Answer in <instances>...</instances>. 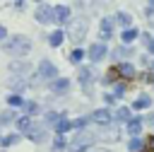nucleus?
Here are the masks:
<instances>
[{"label": "nucleus", "instance_id": "1", "mask_svg": "<svg viewBox=\"0 0 154 152\" xmlns=\"http://www.w3.org/2000/svg\"><path fill=\"white\" fill-rule=\"evenodd\" d=\"M2 48H5L10 55H14V58H24V55L31 51V39L24 36V34H12V36H7V39L2 41Z\"/></svg>", "mask_w": 154, "mask_h": 152}, {"label": "nucleus", "instance_id": "2", "mask_svg": "<svg viewBox=\"0 0 154 152\" xmlns=\"http://www.w3.org/2000/svg\"><path fill=\"white\" fill-rule=\"evenodd\" d=\"M65 24H67L65 36H70V41H75V43L84 41V36H87V31H89V22H87L84 14H79V17H70Z\"/></svg>", "mask_w": 154, "mask_h": 152}, {"label": "nucleus", "instance_id": "3", "mask_svg": "<svg viewBox=\"0 0 154 152\" xmlns=\"http://www.w3.org/2000/svg\"><path fill=\"white\" fill-rule=\"evenodd\" d=\"M89 142H91V133L79 130L77 138H72V140L67 142V152H87V150H89Z\"/></svg>", "mask_w": 154, "mask_h": 152}, {"label": "nucleus", "instance_id": "4", "mask_svg": "<svg viewBox=\"0 0 154 152\" xmlns=\"http://www.w3.org/2000/svg\"><path fill=\"white\" fill-rule=\"evenodd\" d=\"M84 55H87L91 63H99V60H103V58L108 55V46H106L103 41H94V43H89V48L84 51Z\"/></svg>", "mask_w": 154, "mask_h": 152}, {"label": "nucleus", "instance_id": "5", "mask_svg": "<svg viewBox=\"0 0 154 152\" xmlns=\"http://www.w3.org/2000/svg\"><path fill=\"white\" fill-rule=\"evenodd\" d=\"M70 17H72V12H70L67 5H55V7H51V22H53V24H65Z\"/></svg>", "mask_w": 154, "mask_h": 152}, {"label": "nucleus", "instance_id": "6", "mask_svg": "<svg viewBox=\"0 0 154 152\" xmlns=\"http://www.w3.org/2000/svg\"><path fill=\"white\" fill-rule=\"evenodd\" d=\"M36 75H38V80H55V77H58V68H55V63H51V60H41Z\"/></svg>", "mask_w": 154, "mask_h": 152}, {"label": "nucleus", "instance_id": "7", "mask_svg": "<svg viewBox=\"0 0 154 152\" xmlns=\"http://www.w3.org/2000/svg\"><path fill=\"white\" fill-rule=\"evenodd\" d=\"M113 68H116V72H118V77H120V80H135V77H137L135 65H132V63H128V60H120V63H116Z\"/></svg>", "mask_w": 154, "mask_h": 152}, {"label": "nucleus", "instance_id": "8", "mask_svg": "<svg viewBox=\"0 0 154 152\" xmlns=\"http://www.w3.org/2000/svg\"><path fill=\"white\" fill-rule=\"evenodd\" d=\"M113 29H116L113 17H103V19L99 22V39H101V41H108V39L113 36Z\"/></svg>", "mask_w": 154, "mask_h": 152}, {"label": "nucleus", "instance_id": "9", "mask_svg": "<svg viewBox=\"0 0 154 152\" xmlns=\"http://www.w3.org/2000/svg\"><path fill=\"white\" fill-rule=\"evenodd\" d=\"M77 80H79L82 89H84L87 94H91V82H94V72H91L89 68H79V70H77Z\"/></svg>", "mask_w": 154, "mask_h": 152}, {"label": "nucleus", "instance_id": "10", "mask_svg": "<svg viewBox=\"0 0 154 152\" xmlns=\"http://www.w3.org/2000/svg\"><path fill=\"white\" fill-rule=\"evenodd\" d=\"M34 19H36L38 24H51V5H46V2H38L36 12H34Z\"/></svg>", "mask_w": 154, "mask_h": 152}, {"label": "nucleus", "instance_id": "11", "mask_svg": "<svg viewBox=\"0 0 154 152\" xmlns=\"http://www.w3.org/2000/svg\"><path fill=\"white\" fill-rule=\"evenodd\" d=\"M94 123H99V125H108L111 121H113V113L108 111V109H96V111H91V116H89Z\"/></svg>", "mask_w": 154, "mask_h": 152}, {"label": "nucleus", "instance_id": "12", "mask_svg": "<svg viewBox=\"0 0 154 152\" xmlns=\"http://www.w3.org/2000/svg\"><path fill=\"white\" fill-rule=\"evenodd\" d=\"M26 138H29L31 142H43V140H46V128L38 125V123H31V128L26 130Z\"/></svg>", "mask_w": 154, "mask_h": 152}, {"label": "nucleus", "instance_id": "13", "mask_svg": "<svg viewBox=\"0 0 154 152\" xmlns=\"http://www.w3.org/2000/svg\"><path fill=\"white\" fill-rule=\"evenodd\" d=\"M51 92H55V94L70 92V80H67V77H55V80H51Z\"/></svg>", "mask_w": 154, "mask_h": 152}, {"label": "nucleus", "instance_id": "14", "mask_svg": "<svg viewBox=\"0 0 154 152\" xmlns=\"http://www.w3.org/2000/svg\"><path fill=\"white\" fill-rule=\"evenodd\" d=\"M53 130H55V133H60V135H65L67 130H72V121H70L65 113H60V116H58V121L53 123Z\"/></svg>", "mask_w": 154, "mask_h": 152}, {"label": "nucleus", "instance_id": "15", "mask_svg": "<svg viewBox=\"0 0 154 152\" xmlns=\"http://www.w3.org/2000/svg\"><path fill=\"white\" fill-rule=\"evenodd\" d=\"M142 125H144L142 118H130V121L125 123V130H128V135L132 138V135H140V133H142Z\"/></svg>", "mask_w": 154, "mask_h": 152}, {"label": "nucleus", "instance_id": "16", "mask_svg": "<svg viewBox=\"0 0 154 152\" xmlns=\"http://www.w3.org/2000/svg\"><path fill=\"white\" fill-rule=\"evenodd\" d=\"M113 22L118 24V27H132V17H130V12H123V10H118L116 14H113Z\"/></svg>", "mask_w": 154, "mask_h": 152}, {"label": "nucleus", "instance_id": "17", "mask_svg": "<svg viewBox=\"0 0 154 152\" xmlns=\"http://www.w3.org/2000/svg\"><path fill=\"white\" fill-rule=\"evenodd\" d=\"M137 36H140V31H137L135 27H125V29H123V34H120V41H123L125 46H130Z\"/></svg>", "mask_w": 154, "mask_h": 152}, {"label": "nucleus", "instance_id": "18", "mask_svg": "<svg viewBox=\"0 0 154 152\" xmlns=\"http://www.w3.org/2000/svg\"><path fill=\"white\" fill-rule=\"evenodd\" d=\"M113 118H116V121H120V123H128V121L132 118L130 106H118V109H116V113H113Z\"/></svg>", "mask_w": 154, "mask_h": 152}, {"label": "nucleus", "instance_id": "19", "mask_svg": "<svg viewBox=\"0 0 154 152\" xmlns=\"http://www.w3.org/2000/svg\"><path fill=\"white\" fill-rule=\"evenodd\" d=\"M149 106H152V97H149V94H140V97L132 101V109H137V111L149 109Z\"/></svg>", "mask_w": 154, "mask_h": 152}, {"label": "nucleus", "instance_id": "20", "mask_svg": "<svg viewBox=\"0 0 154 152\" xmlns=\"http://www.w3.org/2000/svg\"><path fill=\"white\" fill-rule=\"evenodd\" d=\"M63 41H65V31H63V29H55V31H51V36H48V43H51L53 48H58Z\"/></svg>", "mask_w": 154, "mask_h": 152}, {"label": "nucleus", "instance_id": "21", "mask_svg": "<svg viewBox=\"0 0 154 152\" xmlns=\"http://www.w3.org/2000/svg\"><path fill=\"white\" fill-rule=\"evenodd\" d=\"M7 84H10V89H14L17 94H19V92H22V89L26 87V82H24V77H19V75H14V77H10V80H7Z\"/></svg>", "mask_w": 154, "mask_h": 152}, {"label": "nucleus", "instance_id": "22", "mask_svg": "<svg viewBox=\"0 0 154 152\" xmlns=\"http://www.w3.org/2000/svg\"><path fill=\"white\" fill-rule=\"evenodd\" d=\"M103 135H106L108 140H120V128H118V125H116V123L111 121V123L106 125V130H103Z\"/></svg>", "mask_w": 154, "mask_h": 152}, {"label": "nucleus", "instance_id": "23", "mask_svg": "<svg viewBox=\"0 0 154 152\" xmlns=\"http://www.w3.org/2000/svg\"><path fill=\"white\" fill-rule=\"evenodd\" d=\"M22 140V135L19 133H10V135H0V145L2 147H10V145H17Z\"/></svg>", "mask_w": 154, "mask_h": 152}, {"label": "nucleus", "instance_id": "24", "mask_svg": "<svg viewBox=\"0 0 154 152\" xmlns=\"http://www.w3.org/2000/svg\"><path fill=\"white\" fill-rule=\"evenodd\" d=\"M116 82H120V77H118V72H116V68H111L106 75H103V80H101V84H106V87H111V84H116Z\"/></svg>", "mask_w": 154, "mask_h": 152}, {"label": "nucleus", "instance_id": "25", "mask_svg": "<svg viewBox=\"0 0 154 152\" xmlns=\"http://www.w3.org/2000/svg\"><path fill=\"white\" fill-rule=\"evenodd\" d=\"M142 147H144V140H142V138H137V135H132V138L128 140V150H130V152H140Z\"/></svg>", "mask_w": 154, "mask_h": 152}, {"label": "nucleus", "instance_id": "26", "mask_svg": "<svg viewBox=\"0 0 154 152\" xmlns=\"http://www.w3.org/2000/svg\"><path fill=\"white\" fill-rule=\"evenodd\" d=\"M111 55H113V58H118V60H120V58H128V55H132V48H130V46H125V43H123V46H118V48H116V51H113V53H111Z\"/></svg>", "mask_w": 154, "mask_h": 152}, {"label": "nucleus", "instance_id": "27", "mask_svg": "<svg viewBox=\"0 0 154 152\" xmlns=\"http://www.w3.org/2000/svg\"><path fill=\"white\" fill-rule=\"evenodd\" d=\"M31 123H34L31 116H17V128H19L22 133H26V130L31 128Z\"/></svg>", "mask_w": 154, "mask_h": 152}, {"label": "nucleus", "instance_id": "28", "mask_svg": "<svg viewBox=\"0 0 154 152\" xmlns=\"http://www.w3.org/2000/svg\"><path fill=\"white\" fill-rule=\"evenodd\" d=\"M12 121H17V113H14L12 109H7V111L0 113V125H7V123H12Z\"/></svg>", "mask_w": 154, "mask_h": 152}, {"label": "nucleus", "instance_id": "29", "mask_svg": "<svg viewBox=\"0 0 154 152\" xmlns=\"http://www.w3.org/2000/svg\"><path fill=\"white\" fill-rule=\"evenodd\" d=\"M75 7H77V10H82V12L94 10V7H96V0H75Z\"/></svg>", "mask_w": 154, "mask_h": 152}, {"label": "nucleus", "instance_id": "30", "mask_svg": "<svg viewBox=\"0 0 154 152\" xmlns=\"http://www.w3.org/2000/svg\"><path fill=\"white\" fill-rule=\"evenodd\" d=\"M84 60V48H75L72 53H70V63H75V65H79Z\"/></svg>", "mask_w": 154, "mask_h": 152}, {"label": "nucleus", "instance_id": "31", "mask_svg": "<svg viewBox=\"0 0 154 152\" xmlns=\"http://www.w3.org/2000/svg\"><path fill=\"white\" fill-rule=\"evenodd\" d=\"M7 104H10V106H24V99H22V94H17V92H10V97H7Z\"/></svg>", "mask_w": 154, "mask_h": 152}, {"label": "nucleus", "instance_id": "32", "mask_svg": "<svg viewBox=\"0 0 154 152\" xmlns=\"http://www.w3.org/2000/svg\"><path fill=\"white\" fill-rule=\"evenodd\" d=\"M65 147H67L65 138H63L60 133H55V140H53V150H65Z\"/></svg>", "mask_w": 154, "mask_h": 152}, {"label": "nucleus", "instance_id": "33", "mask_svg": "<svg viewBox=\"0 0 154 152\" xmlns=\"http://www.w3.org/2000/svg\"><path fill=\"white\" fill-rule=\"evenodd\" d=\"M29 65L26 63H10V72H26Z\"/></svg>", "mask_w": 154, "mask_h": 152}, {"label": "nucleus", "instance_id": "34", "mask_svg": "<svg viewBox=\"0 0 154 152\" xmlns=\"http://www.w3.org/2000/svg\"><path fill=\"white\" fill-rule=\"evenodd\" d=\"M24 109L29 111V116H34V113H38V104H36V101H24Z\"/></svg>", "mask_w": 154, "mask_h": 152}, {"label": "nucleus", "instance_id": "35", "mask_svg": "<svg viewBox=\"0 0 154 152\" xmlns=\"http://www.w3.org/2000/svg\"><path fill=\"white\" fill-rule=\"evenodd\" d=\"M58 116H60V111H48V113H46V123L53 125V123L58 121Z\"/></svg>", "mask_w": 154, "mask_h": 152}, {"label": "nucleus", "instance_id": "36", "mask_svg": "<svg viewBox=\"0 0 154 152\" xmlns=\"http://www.w3.org/2000/svg\"><path fill=\"white\" fill-rule=\"evenodd\" d=\"M125 89H128V87H125L123 82H116V99H118V97H123V94H125Z\"/></svg>", "mask_w": 154, "mask_h": 152}, {"label": "nucleus", "instance_id": "37", "mask_svg": "<svg viewBox=\"0 0 154 152\" xmlns=\"http://www.w3.org/2000/svg\"><path fill=\"white\" fill-rule=\"evenodd\" d=\"M103 101H106V104H116V94L106 92V94H103Z\"/></svg>", "mask_w": 154, "mask_h": 152}, {"label": "nucleus", "instance_id": "38", "mask_svg": "<svg viewBox=\"0 0 154 152\" xmlns=\"http://www.w3.org/2000/svg\"><path fill=\"white\" fill-rule=\"evenodd\" d=\"M142 80H144V82H154V72H149V70H147V72L142 75Z\"/></svg>", "mask_w": 154, "mask_h": 152}, {"label": "nucleus", "instance_id": "39", "mask_svg": "<svg viewBox=\"0 0 154 152\" xmlns=\"http://www.w3.org/2000/svg\"><path fill=\"white\" fill-rule=\"evenodd\" d=\"M24 5H26V0H14V10H24Z\"/></svg>", "mask_w": 154, "mask_h": 152}, {"label": "nucleus", "instance_id": "40", "mask_svg": "<svg viewBox=\"0 0 154 152\" xmlns=\"http://www.w3.org/2000/svg\"><path fill=\"white\" fill-rule=\"evenodd\" d=\"M87 152H111V150H106V147H99V145H96V147H89Z\"/></svg>", "mask_w": 154, "mask_h": 152}, {"label": "nucleus", "instance_id": "41", "mask_svg": "<svg viewBox=\"0 0 154 152\" xmlns=\"http://www.w3.org/2000/svg\"><path fill=\"white\" fill-rule=\"evenodd\" d=\"M5 39H7V29L0 24V41H5Z\"/></svg>", "mask_w": 154, "mask_h": 152}, {"label": "nucleus", "instance_id": "42", "mask_svg": "<svg viewBox=\"0 0 154 152\" xmlns=\"http://www.w3.org/2000/svg\"><path fill=\"white\" fill-rule=\"evenodd\" d=\"M147 51H149V53H154V36L147 41Z\"/></svg>", "mask_w": 154, "mask_h": 152}, {"label": "nucleus", "instance_id": "43", "mask_svg": "<svg viewBox=\"0 0 154 152\" xmlns=\"http://www.w3.org/2000/svg\"><path fill=\"white\" fill-rule=\"evenodd\" d=\"M149 39H152V34H149V31H144V34H142V41H144V46H147V41H149Z\"/></svg>", "mask_w": 154, "mask_h": 152}, {"label": "nucleus", "instance_id": "44", "mask_svg": "<svg viewBox=\"0 0 154 152\" xmlns=\"http://www.w3.org/2000/svg\"><path fill=\"white\" fill-rule=\"evenodd\" d=\"M149 150H154V138H149Z\"/></svg>", "mask_w": 154, "mask_h": 152}, {"label": "nucleus", "instance_id": "45", "mask_svg": "<svg viewBox=\"0 0 154 152\" xmlns=\"http://www.w3.org/2000/svg\"><path fill=\"white\" fill-rule=\"evenodd\" d=\"M149 123H152V125H154V113H149Z\"/></svg>", "mask_w": 154, "mask_h": 152}, {"label": "nucleus", "instance_id": "46", "mask_svg": "<svg viewBox=\"0 0 154 152\" xmlns=\"http://www.w3.org/2000/svg\"><path fill=\"white\" fill-rule=\"evenodd\" d=\"M149 7H154V0H149Z\"/></svg>", "mask_w": 154, "mask_h": 152}, {"label": "nucleus", "instance_id": "47", "mask_svg": "<svg viewBox=\"0 0 154 152\" xmlns=\"http://www.w3.org/2000/svg\"><path fill=\"white\" fill-rule=\"evenodd\" d=\"M152 72H154V60H152Z\"/></svg>", "mask_w": 154, "mask_h": 152}, {"label": "nucleus", "instance_id": "48", "mask_svg": "<svg viewBox=\"0 0 154 152\" xmlns=\"http://www.w3.org/2000/svg\"><path fill=\"white\" fill-rule=\"evenodd\" d=\"M31 2H41V0H31Z\"/></svg>", "mask_w": 154, "mask_h": 152}, {"label": "nucleus", "instance_id": "49", "mask_svg": "<svg viewBox=\"0 0 154 152\" xmlns=\"http://www.w3.org/2000/svg\"><path fill=\"white\" fill-rule=\"evenodd\" d=\"M152 84H154V82H152Z\"/></svg>", "mask_w": 154, "mask_h": 152}]
</instances>
